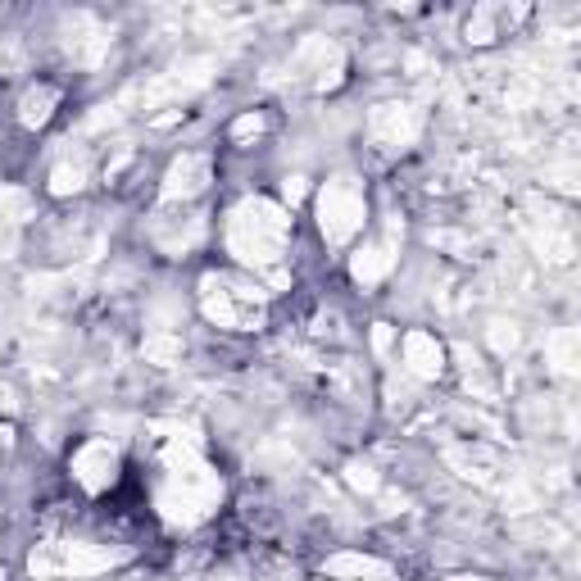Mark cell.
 <instances>
[{
    "label": "cell",
    "instance_id": "cell-1",
    "mask_svg": "<svg viewBox=\"0 0 581 581\" xmlns=\"http://www.w3.org/2000/svg\"><path fill=\"white\" fill-rule=\"evenodd\" d=\"M168 432L164 445V486H159V509L173 527H196L223 500V482L218 473H209V463L200 459V445L191 432L178 427H159Z\"/></svg>",
    "mask_w": 581,
    "mask_h": 581
},
{
    "label": "cell",
    "instance_id": "cell-2",
    "mask_svg": "<svg viewBox=\"0 0 581 581\" xmlns=\"http://www.w3.org/2000/svg\"><path fill=\"white\" fill-rule=\"evenodd\" d=\"M291 237V214L264 196H250L227 218V250L246 268H277Z\"/></svg>",
    "mask_w": 581,
    "mask_h": 581
},
{
    "label": "cell",
    "instance_id": "cell-3",
    "mask_svg": "<svg viewBox=\"0 0 581 581\" xmlns=\"http://www.w3.org/2000/svg\"><path fill=\"white\" fill-rule=\"evenodd\" d=\"M123 559H128V550H109V545L87 541H50L28 554V572L32 577H91V572H105Z\"/></svg>",
    "mask_w": 581,
    "mask_h": 581
},
{
    "label": "cell",
    "instance_id": "cell-4",
    "mask_svg": "<svg viewBox=\"0 0 581 581\" xmlns=\"http://www.w3.org/2000/svg\"><path fill=\"white\" fill-rule=\"evenodd\" d=\"M364 218H368V205H364V191H359L355 178L327 182L323 196H318V227H323V237L332 246H345L364 227Z\"/></svg>",
    "mask_w": 581,
    "mask_h": 581
},
{
    "label": "cell",
    "instance_id": "cell-5",
    "mask_svg": "<svg viewBox=\"0 0 581 581\" xmlns=\"http://www.w3.org/2000/svg\"><path fill=\"white\" fill-rule=\"evenodd\" d=\"M200 309H205L209 323H218V327H241V332H246V327H255L259 318H264V305H250V300H241L237 286L223 282V277H214V273L200 282Z\"/></svg>",
    "mask_w": 581,
    "mask_h": 581
},
{
    "label": "cell",
    "instance_id": "cell-6",
    "mask_svg": "<svg viewBox=\"0 0 581 581\" xmlns=\"http://www.w3.org/2000/svg\"><path fill=\"white\" fill-rule=\"evenodd\" d=\"M368 132H373L377 146L400 150V146H414V141H418V132H423V119H418L414 105H400V100H391V105H377L373 114H368Z\"/></svg>",
    "mask_w": 581,
    "mask_h": 581
},
{
    "label": "cell",
    "instance_id": "cell-7",
    "mask_svg": "<svg viewBox=\"0 0 581 581\" xmlns=\"http://www.w3.org/2000/svg\"><path fill=\"white\" fill-rule=\"evenodd\" d=\"M73 477H78L82 491L100 495L114 486L119 477V445L114 441H87L78 454H73Z\"/></svg>",
    "mask_w": 581,
    "mask_h": 581
},
{
    "label": "cell",
    "instance_id": "cell-8",
    "mask_svg": "<svg viewBox=\"0 0 581 581\" xmlns=\"http://www.w3.org/2000/svg\"><path fill=\"white\" fill-rule=\"evenodd\" d=\"M296 64L305 73H314V82L318 87H336L341 82V69H345V55H341V46L336 41H327V37H305L300 41V50H296Z\"/></svg>",
    "mask_w": 581,
    "mask_h": 581
},
{
    "label": "cell",
    "instance_id": "cell-9",
    "mask_svg": "<svg viewBox=\"0 0 581 581\" xmlns=\"http://www.w3.org/2000/svg\"><path fill=\"white\" fill-rule=\"evenodd\" d=\"M209 182V159L205 155H182L173 159V168L164 173V187H159V196H164V205H173V200H191L200 196Z\"/></svg>",
    "mask_w": 581,
    "mask_h": 581
},
{
    "label": "cell",
    "instance_id": "cell-10",
    "mask_svg": "<svg viewBox=\"0 0 581 581\" xmlns=\"http://www.w3.org/2000/svg\"><path fill=\"white\" fill-rule=\"evenodd\" d=\"M404 368L414 377H423V382H436L445 368V345L427 332H409L404 336Z\"/></svg>",
    "mask_w": 581,
    "mask_h": 581
},
{
    "label": "cell",
    "instance_id": "cell-11",
    "mask_svg": "<svg viewBox=\"0 0 581 581\" xmlns=\"http://www.w3.org/2000/svg\"><path fill=\"white\" fill-rule=\"evenodd\" d=\"M395 232H400V223H395ZM395 232H391V241H395ZM391 241H373V246L355 250V259H350L355 282L373 286V282H382V277L391 273V268H395V246H391Z\"/></svg>",
    "mask_w": 581,
    "mask_h": 581
},
{
    "label": "cell",
    "instance_id": "cell-12",
    "mask_svg": "<svg viewBox=\"0 0 581 581\" xmlns=\"http://www.w3.org/2000/svg\"><path fill=\"white\" fill-rule=\"evenodd\" d=\"M105 50H109V32L105 28H96L91 19H73L69 23V55L78 64H96Z\"/></svg>",
    "mask_w": 581,
    "mask_h": 581
},
{
    "label": "cell",
    "instance_id": "cell-13",
    "mask_svg": "<svg viewBox=\"0 0 581 581\" xmlns=\"http://www.w3.org/2000/svg\"><path fill=\"white\" fill-rule=\"evenodd\" d=\"M323 572L336 581H364V577H386V563L368 559V554H332Z\"/></svg>",
    "mask_w": 581,
    "mask_h": 581
},
{
    "label": "cell",
    "instance_id": "cell-14",
    "mask_svg": "<svg viewBox=\"0 0 581 581\" xmlns=\"http://www.w3.org/2000/svg\"><path fill=\"white\" fill-rule=\"evenodd\" d=\"M55 105H60V91H55V87H32L28 96L19 100L23 128H46L50 114H55Z\"/></svg>",
    "mask_w": 581,
    "mask_h": 581
},
{
    "label": "cell",
    "instance_id": "cell-15",
    "mask_svg": "<svg viewBox=\"0 0 581 581\" xmlns=\"http://www.w3.org/2000/svg\"><path fill=\"white\" fill-rule=\"evenodd\" d=\"M141 355H146V364L173 368L182 359V336H173V332H150L146 345H141Z\"/></svg>",
    "mask_w": 581,
    "mask_h": 581
},
{
    "label": "cell",
    "instance_id": "cell-16",
    "mask_svg": "<svg viewBox=\"0 0 581 581\" xmlns=\"http://www.w3.org/2000/svg\"><path fill=\"white\" fill-rule=\"evenodd\" d=\"M545 350H550V364L559 368V373H572V368H577V332H572V327H559V332L545 341Z\"/></svg>",
    "mask_w": 581,
    "mask_h": 581
},
{
    "label": "cell",
    "instance_id": "cell-17",
    "mask_svg": "<svg viewBox=\"0 0 581 581\" xmlns=\"http://www.w3.org/2000/svg\"><path fill=\"white\" fill-rule=\"evenodd\" d=\"M32 218V196L19 187H0V223L23 227Z\"/></svg>",
    "mask_w": 581,
    "mask_h": 581
},
{
    "label": "cell",
    "instance_id": "cell-18",
    "mask_svg": "<svg viewBox=\"0 0 581 581\" xmlns=\"http://www.w3.org/2000/svg\"><path fill=\"white\" fill-rule=\"evenodd\" d=\"M82 182H87V168L82 164H60L50 173V191H55V196H78Z\"/></svg>",
    "mask_w": 581,
    "mask_h": 581
},
{
    "label": "cell",
    "instance_id": "cell-19",
    "mask_svg": "<svg viewBox=\"0 0 581 581\" xmlns=\"http://www.w3.org/2000/svg\"><path fill=\"white\" fill-rule=\"evenodd\" d=\"M468 41H473V46H486V41H495V10H491V5H482V10L468 19Z\"/></svg>",
    "mask_w": 581,
    "mask_h": 581
},
{
    "label": "cell",
    "instance_id": "cell-20",
    "mask_svg": "<svg viewBox=\"0 0 581 581\" xmlns=\"http://www.w3.org/2000/svg\"><path fill=\"white\" fill-rule=\"evenodd\" d=\"M486 341L495 345V350H500V355H513V350H518V327L513 323H491V332H486Z\"/></svg>",
    "mask_w": 581,
    "mask_h": 581
},
{
    "label": "cell",
    "instance_id": "cell-21",
    "mask_svg": "<svg viewBox=\"0 0 581 581\" xmlns=\"http://www.w3.org/2000/svg\"><path fill=\"white\" fill-rule=\"evenodd\" d=\"M345 482L355 486V491H364V495H373L377 486H382V482H377V473L368 468V463H350V468H345Z\"/></svg>",
    "mask_w": 581,
    "mask_h": 581
},
{
    "label": "cell",
    "instance_id": "cell-22",
    "mask_svg": "<svg viewBox=\"0 0 581 581\" xmlns=\"http://www.w3.org/2000/svg\"><path fill=\"white\" fill-rule=\"evenodd\" d=\"M119 119H123V100H109V105H96V114L87 119V128L100 132V128H114Z\"/></svg>",
    "mask_w": 581,
    "mask_h": 581
},
{
    "label": "cell",
    "instance_id": "cell-23",
    "mask_svg": "<svg viewBox=\"0 0 581 581\" xmlns=\"http://www.w3.org/2000/svg\"><path fill=\"white\" fill-rule=\"evenodd\" d=\"M259 132H264V119H259V114H241V119L232 123V137L237 141H250V137H259Z\"/></svg>",
    "mask_w": 581,
    "mask_h": 581
},
{
    "label": "cell",
    "instance_id": "cell-24",
    "mask_svg": "<svg viewBox=\"0 0 581 581\" xmlns=\"http://www.w3.org/2000/svg\"><path fill=\"white\" fill-rule=\"evenodd\" d=\"M19 255V227L0 223V259H14Z\"/></svg>",
    "mask_w": 581,
    "mask_h": 581
},
{
    "label": "cell",
    "instance_id": "cell-25",
    "mask_svg": "<svg viewBox=\"0 0 581 581\" xmlns=\"http://www.w3.org/2000/svg\"><path fill=\"white\" fill-rule=\"evenodd\" d=\"M391 341H395V336H391V327H386V323H377V327H373V345H377V355H386V350H391Z\"/></svg>",
    "mask_w": 581,
    "mask_h": 581
},
{
    "label": "cell",
    "instance_id": "cell-26",
    "mask_svg": "<svg viewBox=\"0 0 581 581\" xmlns=\"http://www.w3.org/2000/svg\"><path fill=\"white\" fill-rule=\"evenodd\" d=\"M300 196H305V178H286V200H291V205H296Z\"/></svg>",
    "mask_w": 581,
    "mask_h": 581
},
{
    "label": "cell",
    "instance_id": "cell-27",
    "mask_svg": "<svg viewBox=\"0 0 581 581\" xmlns=\"http://www.w3.org/2000/svg\"><path fill=\"white\" fill-rule=\"evenodd\" d=\"M450 581H486V577H450Z\"/></svg>",
    "mask_w": 581,
    "mask_h": 581
},
{
    "label": "cell",
    "instance_id": "cell-28",
    "mask_svg": "<svg viewBox=\"0 0 581 581\" xmlns=\"http://www.w3.org/2000/svg\"><path fill=\"white\" fill-rule=\"evenodd\" d=\"M0 581H5V577H0Z\"/></svg>",
    "mask_w": 581,
    "mask_h": 581
}]
</instances>
